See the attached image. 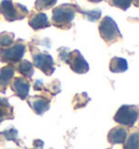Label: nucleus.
<instances>
[{
	"mask_svg": "<svg viewBox=\"0 0 139 149\" xmlns=\"http://www.w3.org/2000/svg\"><path fill=\"white\" fill-rule=\"evenodd\" d=\"M75 4L64 3L59 6L52 10V24L56 27L62 29H67L71 27V23L76 14Z\"/></svg>",
	"mask_w": 139,
	"mask_h": 149,
	"instance_id": "obj_1",
	"label": "nucleus"
},
{
	"mask_svg": "<svg viewBox=\"0 0 139 149\" xmlns=\"http://www.w3.org/2000/svg\"><path fill=\"white\" fill-rule=\"evenodd\" d=\"M0 12L7 21L13 22L24 19L25 15H27L28 10L20 3L14 4L12 0H2L0 2Z\"/></svg>",
	"mask_w": 139,
	"mask_h": 149,
	"instance_id": "obj_2",
	"label": "nucleus"
},
{
	"mask_svg": "<svg viewBox=\"0 0 139 149\" xmlns=\"http://www.w3.org/2000/svg\"><path fill=\"white\" fill-rule=\"evenodd\" d=\"M100 36L106 44H112L120 40L122 38V34L120 33L117 25L110 17H104L99 25Z\"/></svg>",
	"mask_w": 139,
	"mask_h": 149,
	"instance_id": "obj_3",
	"label": "nucleus"
},
{
	"mask_svg": "<svg viewBox=\"0 0 139 149\" xmlns=\"http://www.w3.org/2000/svg\"><path fill=\"white\" fill-rule=\"evenodd\" d=\"M138 119V107L137 106H122L114 116V121L125 126H133Z\"/></svg>",
	"mask_w": 139,
	"mask_h": 149,
	"instance_id": "obj_4",
	"label": "nucleus"
},
{
	"mask_svg": "<svg viewBox=\"0 0 139 149\" xmlns=\"http://www.w3.org/2000/svg\"><path fill=\"white\" fill-rule=\"evenodd\" d=\"M26 46L23 42H17L9 46V48H2L0 50V61L1 62H17L23 58Z\"/></svg>",
	"mask_w": 139,
	"mask_h": 149,
	"instance_id": "obj_5",
	"label": "nucleus"
},
{
	"mask_svg": "<svg viewBox=\"0 0 139 149\" xmlns=\"http://www.w3.org/2000/svg\"><path fill=\"white\" fill-rule=\"evenodd\" d=\"M34 65L42 71L46 75H50L54 72V62L52 57L47 52H37L33 54Z\"/></svg>",
	"mask_w": 139,
	"mask_h": 149,
	"instance_id": "obj_6",
	"label": "nucleus"
},
{
	"mask_svg": "<svg viewBox=\"0 0 139 149\" xmlns=\"http://www.w3.org/2000/svg\"><path fill=\"white\" fill-rule=\"evenodd\" d=\"M65 63H67L70 68L77 74H84L89 70V64L83 58V56L78 50L70 51L69 58H67Z\"/></svg>",
	"mask_w": 139,
	"mask_h": 149,
	"instance_id": "obj_7",
	"label": "nucleus"
},
{
	"mask_svg": "<svg viewBox=\"0 0 139 149\" xmlns=\"http://www.w3.org/2000/svg\"><path fill=\"white\" fill-rule=\"evenodd\" d=\"M28 104L31 108L34 110L35 113L37 114H44L46 111H48L50 108V101L47 98L40 97V96H35V97H31L28 99Z\"/></svg>",
	"mask_w": 139,
	"mask_h": 149,
	"instance_id": "obj_8",
	"label": "nucleus"
},
{
	"mask_svg": "<svg viewBox=\"0 0 139 149\" xmlns=\"http://www.w3.org/2000/svg\"><path fill=\"white\" fill-rule=\"evenodd\" d=\"M12 91L15 93L21 99H26V97L28 96L29 93V83L28 81L24 77H17L13 81L12 85H11Z\"/></svg>",
	"mask_w": 139,
	"mask_h": 149,
	"instance_id": "obj_9",
	"label": "nucleus"
},
{
	"mask_svg": "<svg viewBox=\"0 0 139 149\" xmlns=\"http://www.w3.org/2000/svg\"><path fill=\"white\" fill-rule=\"evenodd\" d=\"M28 24L35 31L46 29V27H49L50 26V23L48 21V17L46 15L45 13H37V14L32 15L28 20Z\"/></svg>",
	"mask_w": 139,
	"mask_h": 149,
	"instance_id": "obj_10",
	"label": "nucleus"
},
{
	"mask_svg": "<svg viewBox=\"0 0 139 149\" xmlns=\"http://www.w3.org/2000/svg\"><path fill=\"white\" fill-rule=\"evenodd\" d=\"M14 76V68L12 65H7L0 70V91L4 93L9 83Z\"/></svg>",
	"mask_w": 139,
	"mask_h": 149,
	"instance_id": "obj_11",
	"label": "nucleus"
},
{
	"mask_svg": "<svg viewBox=\"0 0 139 149\" xmlns=\"http://www.w3.org/2000/svg\"><path fill=\"white\" fill-rule=\"evenodd\" d=\"M127 137V132L122 126L111 130L108 135V139L111 144H123Z\"/></svg>",
	"mask_w": 139,
	"mask_h": 149,
	"instance_id": "obj_12",
	"label": "nucleus"
},
{
	"mask_svg": "<svg viewBox=\"0 0 139 149\" xmlns=\"http://www.w3.org/2000/svg\"><path fill=\"white\" fill-rule=\"evenodd\" d=\"M128 69V63L124 58H114L110 62V71L113 73H122Z\"/></svg>",
	"mask_w": 139,
	"mask_h": 149,
	"instance_id": "obj_13",
	"label": "nucleus"
},
{
	"mask_svg": "<svg viewBox=\"0 0 139 149\" xmlns=\"http://www.w3.org/2000/svg\"><path fill=\"white\" fill-rule=\"evenodd\" d=\"M13 110L6 98H0V123L6 119H12Z\"/></svg>",
	"mask_w": 139,
	"mask_h": 149,
	"instance_id": "obj_14",
	"label": "nucleus"
},
{
	"mask_svg": "<svg viewBox=\"0 0 139 149\" xmlns=\"http://www.w3.org/2000/svg\"><path fill=\"white\" fill-rule=\"evenodd\" d=\"M76 11L81 13L83 17H85V19H87V20L90 21V22L98 21L99 19L101 17V14H102L101 9H94V10H88V11H85V10L81 9L79 7H77V6H76Z\"/></svg>",
	"mask_w": 139,
	"mask_h": 149,
	"instance_id": "obj_15",
	"label": "nucleus"
},
{
	"mask_svg": "<svg viewBox=\"0 0 139 149\" xmlns=\"http://www.w3.org/2000/svg\"><path fill=\"white\" fill-rule=\"evenodd\" d=\"M17 71H19L23 76L31 79L34 74L33 64L29 62V61H27V60H23V61H21V63L19 64V66H17Z\"/></svg>",
	"mask_w": 139,
	"mask_h": 149,
	"instance_id": "obj_16",
	"label": "nucleus"
},
{
	"mask_svg": "<svg viewBox=\"0 0 139 149\" xmlns=\"http://www.w3.org/2000/svg\"><path fill=\"white\" fill-rule=\"evenodd\" d=\"M89 97L87 96L86 93H82V94H77V95L74 97L73 104L74 108L75 109H78V108H83L87 104V102L89 101Z\"/></svg>",
	"mask_w": 139,
	"mask_h": 149,
	"instance_id": "obj_17",
	"label": "nucleus"
},
{
	"mask_svg": "<svg viewBox=\"0 0 139 149\" xmlns=\"http://www.w3.org/2000/svg\"><path fill=\"white\" fill-rule=\"evenodd\" d=\"M14 40V34L8 33V32H3L0 34V47L1 48H6L9 47L13 44Z\"/></svg>",
	"mask_w": 139,
	"mask_h": 149,
	"instance_id": "obj_18",
	"label": "nucleus"
},
{
	"mask_svg": "<svg viewBox=\"0 0 139 149\" xmlns=\"http://www.w3.org/2000/svg\"><path fill=\"white\" fill-rule=\"evenodd\" d=\"M57 2V0H36L35 2V9L38 11H42V10H47L50 9L52 6H54Z\"/></svg>",
	"mask_w": 139,
	"mask_h": 149,
	"instance_id": "obj_19",
	"label": "nucleus"
},
{
	"mask_svg": "<svg viewBox=\"0 0 139 149\" xmlns=\"http://www.w3.org/2000/svg\"><path fill=\"white\" fill-rule=\"evenodd\" d=\"M109 3L112 7H117L122 10H127L133 3V0H109Z\"/></svg>",
	"mask_w": 139,
	"mask_h": 149,
	"instance_id": "obj_20",
	"label": "nucleus"
},
{
	"mask_svg": "<svg viewBox=\"0 0 139 149\" xmlns=\"http://www.w3.org/2000/svg\"><path fill=\"white\" fill-rule=\"evenodd\" d=\"M124 149H138V133L131 134L127 143L125 144Z\"/></svg>",
	"mask_w": 139,
	"mask_h": 149,
	"instance_id": "obj_21",
	"label": "nucleus"
},
{
	"mask_svg": "<svg viewBox=\"0 0 139 149\" xmlns=\"http://www.w3.org/2000/svg\"><path fill=\"white\" fill-rule=\"evenodd\" d=\"M1 135H3L4 138H6V139H8V141H17L19 132H17L14 127H11L10 130L3 131V132L1 133Z\"/></svg>",
	"mask_w": 139,
	"mask_h": 149,
	"instance_id": "obj_22",
	"label": "nucleus"
},
{
	"mask_svg": "<svg viewBox=\"0 0 139 149\" xmlns=\"http://www.w3.org/2000/svg\"><path fill=\"white\" fill-rule=\"evenodd\" d=\"M48 91L52 94V95H57L59 94L60 91H61V87H60V82L56 79V81H53L52 83L50 84L49 88H48Z\"/></svg>",
	"mask_w": 139,
	"mask_h": 149,
	"instance_id": "obj_23",
	"label": "nucleus"
},
{
	"mask_svg": "<svg viewBox=\"0 0 139 149\" xmlns=\"http://www.w3.org/2000/svg\"><path fill=\"white\" fill-rule=\"evenodd\" d=\"M70 54V49L66 48V47H61L59 49V58H60V61L62 62H66V60L69 58Z\"/></svg>",
	"mask_w": 139,
	"mask_h": 149,
	"instance_id": "obj_24",
	"label": "nucleus"
},
{
	"mask_svg": "<svg viewBox=\"0 0 139 149\" xmlns=\"http://www.w3.org/2000/svg\"><path fill=\"white\" fill-rule=\"evenodd\" d=\"M44 88H45V86H44L42 81L41 79H37L36 82H35V84H34V89L35 91H42Z\"/></svg>",
	"mask_w": 139,
	"mask_h": 149,
	"instance_id": "obj_25",
	"label": "nucleus"
},
{
	"mask_svg": "<svg viewBox=\"0 0 139 149\" xmlns=\"http://www.w3.org/2000/svg\"><path fill=\"white\" fill-rule=\"evenodd\" d=\"M34 147H35V149H42L44 148V141L40 139L34 141Z\"/></svg>",
	"mask_w": 139,
	"mask_h": 149,
	"instance_id": "obj_26",
	"label": "nucleus"
},
{
	"mask_svg": "<svg viewBox=\"0 0 139 149\" xmlns=\"http://www.w3.org/2000/svg\"><path fill=\"white\" fill-rule=\"evenodd\" d=\"M88 1H90V2H96V3H98V2H101L102 0H88Z\"/></svg>",
	"mask_w": 139,
	"mask_h": 149,
	"instance_id": "obj_27",
	"label": "nucleus"
},
{
	"mask_svg": "<svg viewBox=\"0 0 139 149\" xmlns=\"http://www.w3.org/2000/svg\"><path fill=\"white\" fill-rule=\"evenodd\" d=\"M133 2L135 3L136 7H138V0H133Z\"/></svg>",
	"mask_w": 139,
	"mask_h": 149,
	"instance_id": "obj_28",
	"label": "nucleus"
}]
</instances>
